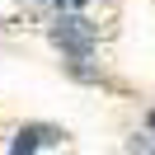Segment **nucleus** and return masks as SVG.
Wrapping results in <instances>:
<instances>
[{
  "instance_id": "nucleus-1",
  "label": "nucleus",
  "mask_w": 155,
  "mask_h": 155,
  "mask_svg": "<svg viewBox=\"0 0 155 155\" xmlns=\"http://www.w3.org/2000/svg\"><path fill=\"white\" fill-rule=\"evenodd\" d=\"M52 42H57L61 52H71V57H89V52H94V24L80 19V14H61V19L52 24Z\"/></svg>"
},
{
  "instance_id": "nucleus-2",
  "label": "nucleus",
  "mask_w": 155,
  "mask_h": 155,
  "mask_svg": "<svg viewBox=\"0 0 155 155\" xmlns=\"http://www.w3.org/2000/svg\"><path fill=\"white\" fill-rule=\"evenodd\" d=\"M52 141H61V132H57V127H24V132L19 136H14V146H10V155H33V150H38V146H52Z\"/></svg>"
},
{
  "instance_id": "nucleus-3",
  "label": "nucleus",
  "mask_w": 155,
  "mask_h": 155,
  "mask_svg": "<svg viewBox=\"0 0 155 155\" xmlns=\"http://www.w3.org/2000/svg\"><path fill=\"white\" fill-rule=\"evenodd\" d=\"M136 150H141V155H155V108H150V117H146V127H141V141H136Z\"/></svg>"
}]
</instances>
